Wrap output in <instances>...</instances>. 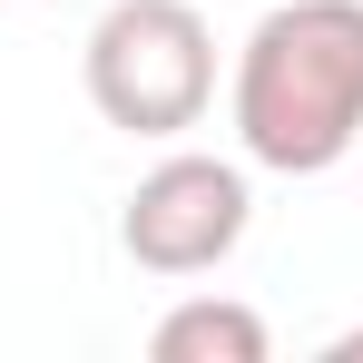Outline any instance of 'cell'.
<instances>
[{
	"mask_svg": "<svg viewBox=\"0 0 363 363\" xmlns=\"http://www.w3.org/2000/svg\"><path fill=\"white\" fill-rule=\"evenodd\" d=\"M147 354H157V363H265L275 334H265V314L236 304V295H186L177 314H157Z\"/></svg>",
	"mask_w": 363,
	"mask_h": 363,
	"instance_id": "277c9868",
	"label": "cell"
},
{
	"mask_svg": "<svg viewBox=\"0 0 363 363\" xmlns=\"http://www.w3.org/2000/svg\"><path fill=\"white\" fill-rule=\"evenodd\" d=\"M245 226H255L245 167L236 157H206V147H177V157H157L147 177L128 186L118 245H128V265H147V275H216L245 245Z\"/></svg>",
	"mask_w": 363,
	"mask_h": 363,
	"instance_id": "3957f363",
	"label": "cell"
},
{
	"mask_svg": "<svg viewBox=\"0 0 363 363\" xmlns=\"http://www.w3.org/2000/svg\"><path fill=\"white\" fill-rule=\"evenodd\" d=\"M89 108L128 138H186L216 99V30L196 0H108L89 20Z\"/></svg>",
	"mask_w": 363,
	"mask_h": 363,
	"instance_id": "7a4b0ae2",
	"label": "cell"
},
{
	"mask_svg": "<svg viewBox=\"0 0 363 363\" xmlns=\"http://www.w3.org/2000/svg\"><path fill=\"white\" fill-rule=\"evenodd\" d=\"M236 147L245 167L324 177L363 147V0H275L236 50Z\"/></svg>",
	"mask_w": 363,
	"mask_h": 363,
	"instance_id": "6da1fadb",
	"label": "cell"
},
{
	"mask_svg": "<svg viewBox=\"0 0 363 363\" xmlns=\"http://www.w3.org/2000/svg\"><path fill=\"white\" fill-rule=\"evenodd\" d=\"M334 363H363V334H334Z\"/></svg>",
	"mask_w": 363,
	"mask_h": 363,
	"instance_id": "5b68a950",
	"label": "cell"
}]
</instances>
